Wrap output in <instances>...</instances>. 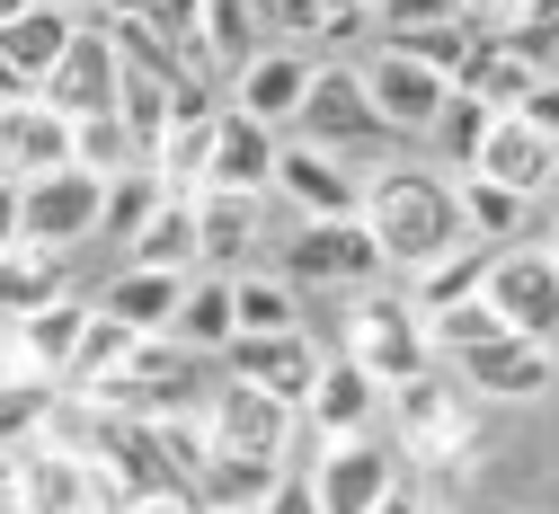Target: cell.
I'll list each match as a JSON object with an SVG mask.
<instances>
[{
	"instance_id": "obj_1",
	"label": "cell",
	"mask_w": 559,
	"mask_h": 514,
	"mask_svg": "<svg viewBox=\"0 0 559 514\" xmlns=\"http://www.w3.org/2000/svg\"><path fill=\"white\" fill-rule=\"evenodd\" d=\"M365 231H373V249H382V266H427V258H444L453 240H471L462 231V204H453V178H436V169H417V160H382V178H365Z\"/></svg>"
},
{
	"instance_id": "obj_2",
	"label": "cell",
	"mask_w": 559,
	"mask_h": 514,
	"mask_svg": "<svg viewBox=\"0 0 559 514\" xmlns=\"http://www.w3.org/2000/svg\"><path fill=\"white\" fill-rule=\"evenodd\" d=\"M294 142H320V152H337V160H391L400 152V133L373 116L356 62H311V89L294 107Z\"/></svg>"
},
{
	"instance_id": "obj_3",
	"label": "cell",
	"mask_w": 559,
	"mask_h": 514,
	"mask_svg": "<svg viewBox=\"0 0 559 514\" xmlns=\"http://www.w3.org/2000/svg\"><path fill=\"white\" fill-rule=\"evenodd\" d=\"M275 275H285L294 292H365L382 275V249L365 231V213H329V223H302L285 240V258H275Z\"/></svg>"
},
{
	"instance_id": "obj_4",
	"label": "cell",
	"mask_w": 559,
	"mask_h": 514,
	"mask_svg": "<svg viewBox=\"0 0 559 514\" xmlns=\"http://www.w3.org/2000/svg\"><path fill=\"white\" fill-rule=\"evenodd\" d=\"M488 311L507 320V337H533V346H559V249H524L507 240L488 258Z\"/></svg>"
},
{
	"instance_id": "obj_5",
	"label": "cell",
	"mask_w": 559,
	"mask_h": 514,
	"mask_svg": "<svg viewBox=\"0 0 559 514\" xmlns=\"http://www.w3.org/2000/svg\"><path fill=\"white\" fill-rule=\"evenodd\" d=\"M204 444L214 453H249V462H285L294 444H302V417L285 408V399H266V391H249V382H214L204 391ZM294 470V462H285Z\"/></svg>"
},
{
	"instance_id": "obj_6",
	"label": "cell",
	"mask_w": 559,
	"mask_h": 514,
	"mask_svg": "<svg viewBox=\"0 0 559 514\" xmlns=\"http://www.w3.org/2000/svg\"><path fill=\"white\" fill-rule=\"evenodd\" d=\"M98 195L107 178L98 169H45V178H19V240L36 249H90L98 240Z\"/></svg>"
},
{
	"instance_id": "obj_7",
	"label": "cell",
	"mask_w": 559,
	"mask_h": 514,
	"mask_svg": "<svg viewBox=\"0 0 559 514\" xmlns=\"http://www.w3.org/2000/svg\"><path fill=\"white\" fill-rule=\"evenodd\" d=\"M107 497H124L90 453L53 444V434H27L19 444V514H98Z\"/></svg>"
},
{
	"instance_id": "obj_8",
	"label": "cell",
	"mask_w": 559,
	"mask_h": 514,
	"mask_svg": "<svg viewBox=\"0 0 559 514\" xmlns=\"http://www.w3.org/2000/svg\"><path fill=\"white\" fill-rule=\"evenodd\" d=\"M346 355H356V363H365V373H373L382 391L436 363V346H427V320L408 311V292H365V302H356V320H346Z\"/></svg>"
},
{
	"instance_id": "obj_9",
	"label": "cell",
	"mask_w": 559,
	"mask_h": 514,
	"mask_svg": "<svg viewBox=\"0 0 559 514\" xmlns=\"http://www.w3.org/2000/svg\"><path fill=\"white\" fill-rule=\"evenodd\" d=\"M302 479H311L320 514H373L400 488V453H391V434L373 426V434H346V444H320Z\"/></svg>"
},
{
	"instance_id": "obj_10",
	"label": "cell",
	"mask_w": 559,
	"mask_h": 514,
	"mask_svg": "<svg viewBox=\"0 0 559 514\" xmlns=\"http://www.w3.org/2000/svg\"><path fill=\"white\" fill-rule=\"evenodd\" d=\"M116 81H124V53H116L107 19H90V10H81L72 45L53 53V71L36 81V98H45L53 116H107V107H116Z\"/></svg>"
},
{
	"instance_id": "obj_11",
	"label": "cell",
	"mask_w": 559,
	"mask_h": 514,
	"mask_svg": "<svg viewBox=\"0 0 559 514\" xmlns=\"http://www.w3.org/2000/svg\"><path fill=\"white\" fill-rule=\"evenodd\" d=\"M302 434L311 444H346V434H373L382 426V382L365 373L356 355H320V373H311V391H302Z\"/></svg>"
},
{
	"instance_id": "obj_12",
	"label": "cell",
	"mask_w": 559,
	"mask_h": 514,
	"mask_svg": "<svg viewBox=\"0 0 559 514\" xmlns=\"http://www.w3.org/2000/svg\"><path fill=\"white\" fill-rule=\"evenodd\" d=\"M266 195H285L302 223H329V213H356L365 204V169L356 160H337V152H320V142H275V187Z\"/></svg>"
},
{
	"instance_id": "obj_13",
	"label": "cell",
	"mask_w": 559,
	"mask_h": 514,
	"mask_svg": "<svg viewBox=\"0 0 559 514\" xmlns=\"http://www.w3.org/2000/svg\"><path fill=\"white\" fill-rule=\"evenodd\" d=\"M382 434H400L408 453H436V462H444V444H462V382L444 373V363L391 382V391H382Z\"/></svg>"
},
{
	"instance_id": "obj_14",
	"label": "cell",
	"mask_w": 559,
	"mask_h": 514,
	"mask_svg": "<svg viewBox=\"0 0 559 514\" xmlns=\"http://www.w3.org/2000/svg\"><path fill=\"white\" fill-rule=\"evenodd\" d=\"M356 71H365V98H373V116H382V124H391L400 142H417V133H427V124H436V107H444V89H453L444 71L408 62V53L391 45V36H382V45H373V53L356 62Z\"/></svg>"
},
{
	"instance_id": "obj_15",
	"label": "cell",
	"mask_w": 559,
	"mask_h": 514,
	"mask_svg": "<svg viewBox=\"0 0 559 514\" xmlns=\"http://www.w3.org/2000/svg\"><path fill=\"white\" fill-rule=\"evenodd\" d=\"M471 169L498 178V187H515L524 204H542V195L559 187V142H550L542 124H524V116H488V142L471 152Z\"/></svg>"
},
{
	"instance_id": "obj_16",
	"label": "cell",
	"mask_w": 559,
	"mask_h": 514,
	"mask_svg": "<svg viewBox=\"0 0 559 514\" xmlns=\"http://www.w3.org/2000/svg\"><path fill=\"white\" fill-rule=\"evenodd\" d=\"M72 169V116H53L36 89L0 98V178H45Z\"/></svg>"
},
{
	"instance_id": "obj_17",
	"label": "cell",
	"mask_w": 559,
	"mask_h": 514,
	"mask_svg": "<svg viewBox=\"0 0 559 514\" xmlns=\"http://www.w3.org/2000/svg\"><path fill=\"white\" fill-rule=\"evenodd\" d=\"M302 89H311V53H302V45H258V53L231 71V107L258 116V124H275V133H294Z\"/></svg>"
},
{
	"instance_id": "obj_18",
	"label": "cell",
	"mask_w": 559,
	"mask_h": 514,
	"mask_svg": "<svg viewBox=\"0 0 559 514\" xmlns=\"http://www.w3.org/2000/svg\"><path fill=\"white\" fill-rule=\"evenodd\" d=\"M223 363H231V382H249V391H266V399L302 408V391H311V373H320V346H311L302 328H275V337H231Z\"/></svg>"
},
{
	"instance_id": "obj_19",
	"label": "cell",
	"mask_w": 559,
	"mask_h": 514,
	"mask_svg": "<svg viewBox=\"0 0 559 514\" xmlns=\"http://www.w3.org/2000/svg\"><path fill=\"white\" fill-rule=\"evenodd\" d=\"M275 142H285L275 124L223 107V116H214V152H204V187H223V195H266V187H275Z\"/></svg>"
},
{
	"instance_id": "obj_20",
	"label": "cell",
	"mask_w": 559,
	"mask_h": 514,
	"mask_svg": "<svg viewBox=\"0 0 559 514\" xmlns=\"http://www.w3.org/2000/svg\"><path fill=\"white\" fill-rule=\"evenodd\" d=\"M453 373H462V391H479V399H542V391H550V346H533V337H488V346L453 355Z\"/></svg>"
},
{
	"instance_id": "obj_21",
	"label": "cell",
	"mask_w": 559,
	"mask_h": 514,
	"mask_svg": "<svg viewBox=\"0 0 559 514\" xmlns=\"http://www.w3.org/2000/svg\"><path fill=\"white\" fill-rule=\"evenodd\" d=\"M81 328H90V302H81V292H62V302L10 320V363H19L27 382H53V391H62V363H72Z\"/></svg>"
},
{
	"instance_id": "obj_22",
	"label": "cell",
	"mask_w": 559,
	"mask_h": 514,
	"mask_svg": "<svg viewBox=\"0 0 559 514\" xmlns=\"http://www.w3.org/2000/svg\"><path fill=\"white\" fill-rule=\"evenodd\" d=\"M178 292H187V275H169V266H133V258H124V266L98 284V311H107V320H124L133 337H169Z\"/></svg>"
},
{
	"instance_id": "obj_23",
	"label": "cell",
	"mask_w": 559,
	"mask_h": 514,
	"mask_svg": "<svg viewBox=\"0 0 559 514\" xmlns=\"http://www.w3.org/2000/svg\"><path fill=\"white\" fill-rule=\"evenodd\" d=\"M258 249V195H223V187H195V266L240 275Z\"/></svg>"
},
{
	"instance_id": "obj_24",
	"label": "cell",
	"mask_w": 559,
	"mask_h": 514,
	"mask_svg": "<svg viewBox=\"0 0 559 514\" xmlns=\"http://www.w3.org/2000/svg\"><path fill=\"white\" fill-rule=\"evenodd\" d=\"M533 81H542V62H524L498 27H479V45H471V62H462V81H453V89H471L488 116H515V107L533 98Z\"/></svg>"
},
{
	"instance_id": "obj_25",
	"label": "cell",
	"mask_w": 559,
	"mask_h": 514,
	"mask_svg": "<svg viewBox=\"0 0 559 514\" xmlns=\"http://www.w3.org/2000/svg\"><path fill=\"white\" fill-rule=\"evenodd\" d=\"M62 292H72V249H36V240L0 249V320H27Z\"/></svg>"
},
{
	"instance_id": "obj_26",
	"label": "cell",
	"mask_w": 559,
	"mask_h": 514,
	"mask_svg": "<svg viewBox=\"0 0 559 514\" xmlns=\"http://www.w3.org/2000/svg\"><path fill=\"white\" fill-rule=\"evenodd\" d=\"M72 27H81V10H62V0H27V10H19L10 27H0V62H10L19 81L36 89L45 71H53V53L72 45Z\"/></svg>"
},
{
	"instance_id": "obj_27",
	"label": "cell",
	"mask_w": 559,
	"mask_h": 514,
	"mask_svg": "<svg viewBox=\"0 0 559 514\" xmlns=\"http://www.w3.org/2000/svg\"><path fill=\"white\" fill-rule=\"evenodd\" d=\"M488 240H453L444 258H427V266H408V311L417 320H436V311H453V302H471V292L488 284Z\"/></svg>"
},
{
	"instance_id": "obj_28",
	"label": "cell",
	"mask_w": 559,
	"mask_h": 514,
	"mask_svg": "<svg viewBox=\"0 0 559 514\" xmlns=\"http://www.w3.org/2000/svg\"><path fill=\"white\" fill-rule=\"evenodd\" d=\"M169 337H178L187 355H223V346H231V275L195 266V275H187V292H178Z\"/></svg>"
},
{
	"instance_id": "obj_29",
	"label": "cell",
	"mask_w": 559,
	"mask_h": 514,
	"mask_svg": "<svg viewBox=\"0 0 559 514\" xmlns=\"http://www.w3.org/2000/svg\"><path fill=\"white\" fill-rule=\"evenodd\" d=\"M275 328H302V292L275 266H240L231 275V337H275Z\"/></svg>"
},
{
	"instance_id": "obj_30",
	"label": "cell",
	"mask_w": 559,
	"mask_h": 514,
	"mask_svg": "<svg viewBox=\"0 0 559 514\" xmlns=\"http://www.w3.org/2000/svg\"><path fill=\"white\" fill-rule=\"evenodd\" d=\"M453 204H462V231L471 240H488V249H507V240H524V195L515 187H498V178H479V169H453Z\"/></svg>"
},
{
	"instance_id": "obj_31",
	"label": "cell",
	"mask_w": 559,
	"mask_h": 514,
	"mask_svg": "<svg viewBox=\"0 0 559 514\" xmlns=\"http://www.w3.org/2000/svg\"><path fill=\"white\" fill-rule=\"evenodd\" d=\"M124 258H133V266L195 275V195H178V187H169V195H160V213H152V223L124 240Z\"/></svg>"
},
{
	"instance_id": "obj_32",
	"label": "cell",
	"mask_w": 559,
	"mask_h": 514,
	"mask_svg": "<svg viewBox=\"0 0 559 514\" xmlns=\"http://www.w3.org/2000/svg\"><path fill=\"white\" fill-rule=\"evenodd\" d=\"M285 479V462H249V453H204L195 470V505H214V514H258V497Z\"/></svg>"
},
{
	"instance_id": "obj_33",
	"label": "cell",
	"mask_w": 559,
	"mask_h": 514,
	"mask_svg": "<svg viewBox=\"0 0 559 514\" xmlns=\"http://www.w3.org/2000/svg\"><path fill=\"white\" fill-rule=\"evenodd\" d=\"M178 89H187V81H178ZM178 89L152 81V71H124V81H116V124L133 133V152H143V160L160 152V133L178 124Z\"/></svg>"
},
{
	"instance_id": "obj_34",
	"label": "cell",
	"mask_w": 559,
	"mask_h": 514,
	"mask_svg": "<svg viewBox=\"0 0 559 514\" xmlns=\"http://www.w3.org/2000/svg\"><path fill=\"white\" fill-rule=\"evenodd\" d=\"M160 195H169V187H160V169H152V160L116 169V178H107V195H98V240H116V249H124V240L160 213Z\"/></svg>"
},
{
	"instance_id": "obj_35",
	"label": "cell",
	"mask_w": 559,
	"mask_h": 514,
	"mask_svg": "<svg viewBox=\"0 0 559 514\" xmlns=\"http://www.w3.org/2000/svg\"><path fill=\"white\" fill-rule=\"evenodd\" d=\"M258 45H266V36H258V10H249V0H204V19H195L204 71H240Z\"/></svg>"
},
{
	"instance_id": "obj_36",
	"label": "cell",
	"mask_w": 559,
	"mask_h": 514,
	"mask_svg": "<svg viewBox=\"0 0 559 514\" xmlns=\"http://www.w3.org/2000/svg\"><path fill=\"white\" fill-rule=\"evenodd\" d=\"M133 355V328L124 320H107L98 302H90V328H81V346H72V363H62V391H98L116 363Z\"/></svg>"
},
{
	"instance_id": "obj_37",
	"label": "cell",
	"mask_w": 559,
	"mask_h": 514,
	"mask_svg": "<svg viewBox=\"0 0 559 514\" xmlns=\"http://www.w3.org/2000/svg\"><path fill=\"white\" fill-rule=\"evenodd\" d=\"M479 27H488V19H462V10H453V19H436V27H400L391 45H400L408 62H427V71H444V81H462V62H471Z\"/></svg>"
},
{
	"instance_id": "obj_38",
	"label": "cell",
	"mask_w": 559,
	"mask_h": 514,
	"mask_svg": "<svg viewBox=\"0 0 559 514\" xmlns=\"http://www.w3.org/2000/svg\"><path fill=\"white\" fill-rule=\"evenodd\" d=\"M488 337H507V320L488 311V292H471V302H453V311H436V320H427L436 363H453V355H471V346H488Z\"/></svg>"
},
{
	"instance_id": "obj_39",
	"label": "cell",
	"mask_w": 559,
	"mask_h": 514,
	"mask_svg": "<svg viewBox=\"0 0 559 514\" xmlns=\"http://www.w3.org/2000/svg\"><path fill=\"white\" fill-rule=\"evenodd\" d=\"M143 152H133V133L116 124V107L107 116H72V169H98V178H116V169H133Z\"/></svg>"
},
{
	"instance_id": "obj_40",
	"label": "cell",
	"mask_w": 559,
	"mask_h": 514,
	"mask_svg": "<svg viewBox=\"0 0 559 514\" xmlns=\"http://www.w3.org/2000/svg\"><path fill=\"white\" fill-rule=\"evenodd\" d=\"M427 142L453 160V169H471V152L488 142V107L471 98V89H444V107H436V124H427Z\"/></svg>"
},
{
	"instance_id": "obj_41",
	"label": "cell",
	"mask_w": 559,
	"mask_h": 514,
	"mask_svg": "<svg viewBox=\"0 0 559 514\" xmlns=\"http://www.w3.org/2000/svg\"><path fill=\"white\" fill-rule=\"evenodd\" d=\"M488 27H498L524 62H542V71L559 62V0H515V10H507V19H488Z\"/></svg>"
},
{
	"instance_id": "obj_42",
	"label": "cell",
	"mask_w": 559,
	"mask_h": 514,
	"mask_svg": "<svg viewBox=\"0 0 559 514\" xmlns=\"http://www.w3.org/2000/svg\"><path fill=\"white\" fill-rule=\"evenodd\" d=\"M45 417H53V382H27V373L0 382V444H27V434H45Z\"/></svg>"
},
{
	"instance_id": "obj_43",
	"label": "cell",
	"mask_w": 559,
	"mask_h": 514,
	"mask_svg": "<svg viewBox=\"0 0 559 514\" xmlns=\"http://www.w3.org/2000/svg\"><path fill=\"white\" fill-rule=\"evenodd\" d=\"M249 10H258V36L266 45H302L320 27V0H249Z\"/></svg>"
},
{
	"instance_id": "obj_44",
	"label": "cell",
	"mask_w": 559,
	"mask_h": 514,
	"mask_svg": "<svg viewBox=\"0 0 559 514\" xmlns=\"http://www.w3.org/2000/svg\"><path fill=\"white\" fill-rule=\"evenodd\" d=\"M311 36H320V45H365V36H373V10H365V0H329Z\"/></svg>"
},
{
	"instance_id": "obj_45",
	"label": "cell",
	"mask_w": 559,
	"mask_h": 514,
	"mask_svg": "<svg viewBox=\"0 0 559 514\" xmlns=\"http://www.w3.org/2000/svg\"><path fill=\"white\" fill-rule=\"evenodd\" d=\"M436 19H453V0H373V27H436Z\"/></svg>"
},
{
	"instance_id": "obj_46",
	"label": "cell",
	"mask_w": 559,
	"mask_h": 514,
	"mask_svg": "<svg viewBox=\"0 0 559 514\" xmlns=\"http://www.w3.org/2000/svg\"><path fill=\"white\" fill-rule=\"evenodd\" d=\"M258 514H320V497H311V479H302V470H285V479L258 497Z\"/></svg>"
},
{
	"instance_id": "obj_47",
	"label": "cell",
	"mask_w": 559,
	"mask_h": 514,
	"mask_svg": "<svg viewBox=\"0 0 559 514\" xmlns=\"http://www.w3.org/2000/svg\"><path fill=\"white\" fill-rule=\"evenodd\" d=\"M515 116H524V124H542V133L559 142V81H550V71H542V81H533V98H524Z\"/></svg>"
},
{
	"instance_id": "obj_48",
	"label": "cell",
	"mask_w": 559,
	"mask_h": 514,
	"mask_svg": "<svg viewBox=\"0 0 559 514\" xmlns=\"http://www.w3.org/2000/svg\"><path fill=\"white\" fill-rule=\"evenodd\" d=\"M0 249H19V178H0Z\"/></svg>"
},
{
	"instance_id": "obj_49",
	"label": "cell",
	"mask_w": 559,
	"mask_h": 514,
	"mask_svg": "<svg viewBox=\"0 0 559 514\" xmlns=\"http://www.w3.org/2000/svg\"><path fill=\"white\" fill-rule=\"evenodd\" d=\"M0 514H19V444H0Z\"/></svg>"
},
{
	"instance_id": "obj_50",
	"label": "cell",
	"mask_w": 559,
	"mask_h": 514,
	"mask_svg": "<svg viewBox=\"0 0 559 514\" xmlns=\"http://www.w3.org/2000/svg\"><path fill=\"white\" fill-rule=\"evenodd\" d=\"M373 514H436V505H427V497H417V488H391V497H382Z\"/></svg>"
},
{
	"instance_id": "obj_51",
	"label": "cell",
	"mask_w": 559,
	"mask_h": 514,
	"mask_svg": "<svg viewBox=\"0 0 559 514\" xmlns=\"http://www.w3.org/2000/svg\"><path fill=\"white\" fill-rule=\"evenodd\" d=\"M90 19H143V0H81Z\"/></svg>"
},
{
	"instance_id": "obj_52",
	"label": "cell",
	"mask_w": 559,
	"mask_h": 514,
	"mask_svg": "<svg viewBox=\"0 0 559 514\" xmlns=\"http://www.w3.org/2000/svg\"><path fill=\"white\" fill-rule=\"evenodd\" d=\"M453 10H462V19H507L515 0H453Z\"/></svg>"
},
{
	"instance_id": "obj_53",
	"label": "cell",
	"mask_w": 559,
	"mask_h": 514,
	"mask_svg": "<svg viewBox=\"0 0 559 514\" xmlns=\"http://www.w3.org/2000/svg\"><path fill=\"white\" fill-rule=\"evenodd\" d=\"M19 373V363H10V320H0V382H10Z\"/></svg>"
},
{
	"instance_id": "obj_54",
	"label": "cell",
	"mask_w": 559,
	"mask_h": 514,
	"mask_svg": "<svg viewBox=\"0 0 559 514\" xmlns=\"http://www.w3.org/2000/svg\"><path fill=\"white\" fill-rule=\"evenodd\" d=\"M19 10H27V0H0V27H10V19H19Z\"/></svg>"
},
{
	"instance_id": "obj_55",
	"label": "cell",
	"mask_w": 559,
	"mask_h": 514,
	"mask_svg": "<svg viewBox=\"0 0 559 514\" xmlns=\"http://www.w3.org/2000/svg\"><path fill=\"white\" fill-rule=\"evenodd\" d=\"M62 10H81V0H62Z\"/></svg>"
},
{
	"instance_id": "obj_56",
	"label": "cell",
	"mask_w": 559,
	"mask_h": 514,
	"mask_svg": "<svg viewBox=\"0 0 559 514\" xmlns=\"http://www.w3.org/2000/svg\"><path fill=\"white\" fill-rule=\"evenodd\" d=\"M365 10H373V0H365Z\"/></svg>"
},
{
	"instance_id": "obj_57",
	"label": "cell",
	"mask_w": 559,
	"mask_h": 514,
	"mask_svg": "<svg viewBox=\"0 0 559 514\" xmlns=\"http://www.w3.org/2000/svg\"><path fill=\"white\" fill-rule=\"evenodd\" d=\"M550 249H559V240H550Z\"/></svg>"
}]
</instances>
